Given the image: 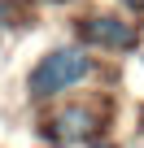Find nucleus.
Listing matches in <instances>:
<instances>
[{"label":"nucleus","instance_id":"f257e3e1","mask_svg":"<svg viewBox=\"0 0 144 148\" xmlns=\"http://www.w3.org/2000/svg\"><path fill=\"white\" fill-rule=\"evenodd\" d=\"M88 74H92L88 48H52V52H44V57L35 61L26 87H31V96L48 100V96H61L65 87H79Z\"/></svg>","mask_w":144,"mask_h":148},{"label":"nucleus","instance_id":"f03ea898","mask_svg":"<svg viewBox=\"0 0 144 148\" xmlns=\"http://www.w3.org/2000/svg\"><path fill=\"white\" fill-rule=\"evenodd\" d=\"M79 35L88 39V44H101V48H135V26L127 22V18H88V22H79Z\"/></svg>","mask_w":144,"mask_h":148},{"label":"nucleus","instance_id":"7ed1b4c3","mask_svg":"<svg viewBox=\"0 0 144 148\" xmlns=\"http://www.w3.org/2000/svg\"><path fill=\"white\" fill-rule=\"evenodd\" d=\"M92 126H96V118L88 113V109H61V113H52V131L61 135V139H83V135H92Z\"/></svg>","mask_w":144,"mask_h":148},{"label":"nucleus","instance_id":"20e7f679","mask_svg":"<svg viewBox=\"0 0 144 148\" xmlns=\"http://www.w3.org/2000/svg\"><path fill=\"white\" fill-rule=\"evenodd\" d=\"M122 5H127V9H144V0H122Z\"/></svg>","mask_w":144,"mask_h":148}]
</instances>
